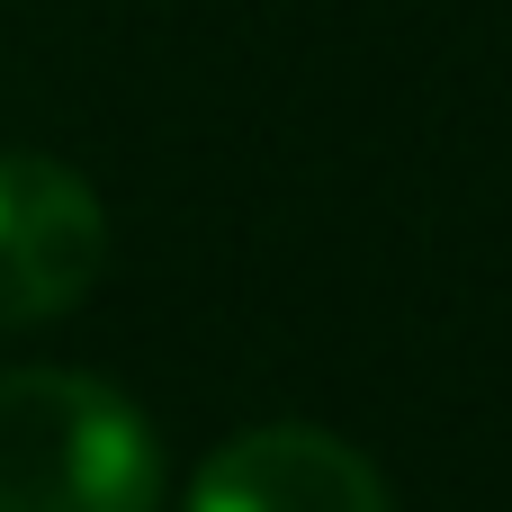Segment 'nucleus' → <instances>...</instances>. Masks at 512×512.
<instances>
[{"mask_svg":"<svg viewBox=\"0 0 512 512\" xmlns=\"http://www.w3.org/2000/svg\"><path fill=\"white\" fill-rule=\"evenodd\" d=\"M108 270V207L54 153H0V324L72 315Z\"/></svg>","mask_w":512,"mask_h":512,"instance_id":"nucleus-2","label":"nucleus"},{"mask_svg":"<svg viewBox=\"0 0 512 512\" xmlns=\"http://www.w3.org/2000/svg\"><path fill=\"white\" fill-rule=\"evenodd\" d=\"M0 512H162V441L90 369H0Z\"/></svg>","mask_w":512,"mask_h":512,"instance_id":"nucleus-1","label":"nucleus"},{"mask_svg":"<svg viewBox=\"0 0 512 512\" xmlns=\"http://www.w3.org/2000/svg\"><path fill=\"white\" fill-rule=\"evenodd\" d=\"M189 512H387V477L324 423H252L198 468Z\"/></svg>","mask_w":512,"mask_h":512,"instance_id":"nucleus-3","label":"nucleus"}]
</instances>
